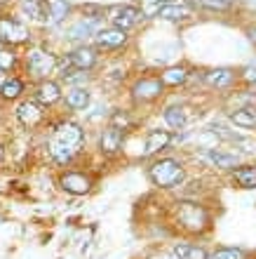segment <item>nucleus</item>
I'll use <instances>...</instances> for the list:
<instances>
[{"label":"nucleus","instance_id":"f257e3e1","mask_svg":"<svg viewBox=\"0 0 256 259\" xmlns=\"http://www.w3.org/2000/svg\"><path fill=\"white\" fill-rule=\"evenodd\" d=\"M82 144H85V130L78 123L64 120L52 130V139H49V156L57 163H71L78 153H80Z\"/></svg>","mask_w":256,"mask_h":259},{"label":"nucleus","instance_id":"f03ea898","mask_svg":"<svg viewBox=\"0 0 256 259\" xmlns=\"http://www.w3.org/2000/svg\"><path fill=\"white\" fill-rule=\"evenodd\" d=\"M174 222L188 236H204L212 229V214L197 200H176L174 203Z\"/></svg>","mask_w":256,"mask_h":259},{"label":"nucleus","instance_id":"7ed1b4c3","mask_svg":"<svg viewBox=\"0 0 256 259\" xmlns=\"http://www.w3.org/2000/svg\"><path fill=\"white\" fill-rule=\"evenodd\" d=\"M148 179L153 182V186L169 191L186 182V170L176 158H160L148 165Z\"/></svg>","mask_w":256,"mask_h":259},{"label":"nucleus","instance_id":"20e7f679","mask_svg":"<svg viewBox=\"0 0 256 259\" xmlns=\"http://www.w3.org/2000/svg\"><path fill=\"white\" fill-rule=\"evenodd\" d=\"M57 62H59V59H57L52 52H47V50H42V48H33L26 55L28 73L33 75V78H45V80H47V75L57 68Z\"/></svg>","mask_w":256,"mask_h":259},{"label":"nucleus","instance_id":"39448f33","mask_svg":"<svg viewBox=\"0 0 256 259\" xmlns=\"http://www.w3.org/2000/svg\"><path fill=\"white\" fill-rule=\"evenodd\" d=\"M59 184L61 189L66 193H71V196H85V193L92 191V177L89 175H85V172L80 170H68L64 172L59 177Z\"/></svg>","mask_w":256,"mask_h":259},{"label":"nucleus","instance_id":"423d86ee","mask_svg":"<svg viewBox=\"0 0 256 259\" xmlns=\"http://www.w3.org/2000/svg\"><path fill=\"white\" fill-rule=\"evenodd\" d=\"M28 40V28L12 17H0V42L21 45Z\"/></svg>","mask_w":256,"mask_h":259},{"label":"nucleus","instance_id":"0eeeda50","mask_svg":"<svg viewBox=\"0 0 256 259\" xmlns=\"http://www.w3.org/2000/svg\"><path fill=\"white\" fill-rule=\"evenodd\" d=\"M162 90H165V85H162L160 78H141L139 82H134L132 97H134L136 104H148L162 95Z\"/></svg>","mask_w":256,"mask_h":259},{"label":"nucleus","instance_id":"6e6552de","mask_svg":"<svg viewBox=\"0 0 256 259\" xmlns=\"http://www.w3.org/2000/svg\"><path fill=\"white\" fill-rule=\"evenodd\" d=\"M202 158L212 167H216V170H221V172H233L240 165V156L230 153V151H221V149H204Z\"/></svg>","mask_w":256,"mask_h":259},{"label":"nucleus","instance_id":"1a4fd4ad","mask_svg":"<svg viewBox=\"0 0 256 259\" xmlns=\"http://www.w3.org/2000/svg\"><path fill=\"white\" fill-rule=\"evenodd\" d=\"M45 106H40V104L35 102V99H28V102H21L19 109H17V118H19V123L24 125V127L33 130L38 127V125L45 120Z\"/></svg>","mask_w":256,"mask_h":259},{"label":"nucleus","instance_id":"9d476101","mask_svg":"<svg viewBox=\"0 0 256 259\" xmlns=\"http://www.w3.org/2000/svg\"><path fill=\"white\" fill-rule=\"evenodd\" d=\"M101 31V19L96 17H82L80 21H75L73 26L68 28V38L71 40H87L92 35H96Z\"/></svg>","mask_w":256,"mask_h":259},{"label":"nucleus","instance_id":"9b49d317","mask_svg":"<svg viewBox=\"0 0 256 259\" xmlns=\"http://www.w3.org/2000/svg\"><path fill=\"white\" fill-rule=\"evenodd\" d=\"M122 142H125V132L108 125L101 132V137H99V151H101L104 156H118L122 149Z\"/></svg>","mask_w":256,"mask_h":259},{"label":"nucleus","instance_id":"f8f14e48","mask_svg":"<svg viewBox=\"0 0 256 259\" xmlns=\"http://www.w3.org/2000/svg\"><path fill=\"white\" fill-rule=\"evenodd\" d=\"M169 142H172V132H167V130H150L148 135H146V144H143V158L148 156H155V153H160V151H165L169 146Z\"/></svg>","mask_w":256,"mask_h":259},{"label":"nucleus","instance_id":"ddd939ff","mask_svg":"<svg viewBox=\"0 0 256 259\" xmlns=\"http://www.w3.org/2000/svg\"><path fill=\"white\" fill-rule=\"evenodd\" d=\"M66 62L71 64L73 68H78V71H89V68H94L96 64V50L92 48H75L71 55L66 57Z\"/></svg>","mask_w":256,"mask_h":259},{"label":"nucleus","instance_id":"4468645a","mask_svg":"<svg viewBox=\"0 0 256 259\" xmlns=\"http://www.w3.org/2000/svg\"><path fill=\"white\" fill-rule=\"evenodd\" d=\"M68 5L66 0H42V21H47V24H59V21L66 19Z\"/></svg>","mask_w":256,"mask_h":259},{"label":"nucleus","instance_id":"2eb2a0df","mask_svg":"<svg viewBox=\"0 0 256 259\" xmlns=\"http://www.w3.org/2000/svg\"><path fill=\"white\" fill-rule=\"evenodd\" d=\"M139 17H141V12L132 5L115 7L113 12H111V21L115 24V28H122V31H127V28L134 26L136 21H139Z\"/></svg>","mask_w":256,"mask_h":259},{"label":"nucleus","instance_id":"dca6fc26","mask_svg":"<svg viewBox=\"0 0 256 259\" xmlns=\"http://www.w3.org/2000/svg\"><path fill=\"white\" fill-rule=\"evenodd\" d=\"M61 99V88L59 82L54 80H42L38 88H35V102L40 104V106H52V104H57Z\"/></svg>","mask_w":256,"mask_h":259},{"label":"nucleus","instance_id":"f3484780","mask_svg":"<svg viewBox=\"0 0 256 259\" xmlns=\"http://www.w3.org/2000/svg\"><path fill=\"white\" fill-rule=\"evenodd\" d=\"M127 40V35L122 28H101L99 33H96V42H99V48L104 50H113V48H120L125 45Z\"/></svg>","mask_w":256,"mask_h":259},{"label":"nucleus","instance_id":"a211bd4d","mask_svg":"<svg viewBox=\"0 0 256 259\" xmlns=\"http://www.w3.org/2000/svg\"><path fill=\"white\" fill-rule=\"evenodd\" d=\"M233 80H235V73H233L230 68H212V71L204 73V82L212 85V88H216V90L230 88Z\"/></svg>","mask_w":256,"mask_h":259},{"label":"nucleus","instance_id":"6ab92c4d","mask_svg":"<svg viewBox=\"0 0 256 259\" xmlns=\"http://www.w3.org/2000/svg\"><path fill=\"white\" fill-rule=\"evenodd\" d=\"M172 254L176 259H207L209 252L202 245H195V243H174L172 245Z\"/></svg>","mask_w":256,"mask_h":259},{"label":"nucleus","instance_id":"aec40b11","mask_svg":"<svg viewBox=\"0 0 256 259\" xmlns=\"http://www.w3.org/2000/svg\"><path fill=\"white\" fill-rule=\"evenodd\" d=\"M233 182L240 189H256V165H237L233 170Z\"/></svg>","mask_w":256,"mask_h":259},{"label":"nucleus","instance_id":"412c9836","mask_svg":"<svg viewBox=\"0 0 256 259\" xmlns=\"http://www.w3.org/2000/svg\"><path fill=\"white\" fill-rule=\"evenodd\" d=\"M158 17L169 21H186L190 17V10L183 5H176V3H165L158 7Z\"/></svg>","mask_w":256,"mask_h":259},{"label":"nucleus","instance_id":"4be33fe9","mask_svg":"<svg viewBox=\"0 0 256 259\" xmlns=\"http://www.w3.org/2000/svg\"><path fill=\"white\" fill-rule=\"evenodd\" d=\"M230 120L237 127H244V130L256 127V109L254 106H240V109H235L230 113Z\"/></svg>","mask_w":256,"mask_h":259},{"label":"nucleus","instance_id":"5701e85b","mask_svg":"<svg viewBox=\"0 0 256 259\" xmlns=\"http://www.w3.org/2000/svg\"><path fill=\"white\" fill-rule=\"evenodd\" d=\"M89 104V92L85 88H71L66 92V106L73 111H82L87 109Z\"/></svg>","mask_w":256,"mask_h":259},{"label":"nucleus","instance_id":"b1692460","mask_svg":"<svg viewBox=\"0 0 256 259\" xmlns=\"http://www.w3.org/2000/svg\"><path fill=\"white\" fill-rule=\"evenodd\" d=\"M160 80H162V85L176 88V85H183V82L188 80V71H186L183 66H172L160 75Z\"/></svg>","mask_w":256,"mask_h":259},{"label":"nucleus","instance_id":"393cba45","mask_svg":"<svg viewBox=\"0 0 256 259\" xmlns=\"http://www.w3.org/2000/svg\"><path fill=\"white\" fill-rule=\"evenodd\" d=\"M24 92V80L21 78H5L3 85H0V95L3 99H17Z\"/></svg>","mask_w":256,"mask_h":259},{"label":"nucleus","instance_id":"a878e982","mask_svg":"<svg viewBox=\"0 0 256 259\" xmlns=\"http://www.w3.org/2000/svg\"><path fill=\"white\" fill-rule=\"evenodd\" d=\"M162 116H165V123L172 130H181L183 125H186V111H183L181 106H167Z\"/></svg>","mask_w":256,"mask_h":259},{"label":"nucleus","instance_id":"bb28decb","mask_svg":"<svg viewBox=\"0 0 256 259\" xmlns=\"http://www.w3.org/2000/svg\"><path fill=\"white\" fill-rule=\"evenodd\" d=\"M207 259H247V250H242V247H216L214 252H209Z\"/></svg>","mask_w":256,"mask_h":259},{"label":"nucleus","instance_id":"cd10ccee","mask_svg":"<svg viewBox=\"0 0 256 259\" xmlns=\"http://www.w3.org/2000/svg\"><path fill=\"white\" fill-rule=\"evenodd\" d=\"M21 12L26 14L28 19L42 21V0H21Z\"/></svg>","mask_w":256,"mask_h":259},{"label":"nucleus","instance_id":"c85d7f7f","mask_svg":"<svg viewBox=\"0 0 256 259\" xmlns=\"http://www.w3.org/2000/svg\"><path fill=\"white\" fill-rule=\"evenodd\" d=\"M111 127L120 130V132H127L132 127V118H129L127 111H113V116H111Z\"/></svg>","mask_w":256,"mask_h":259},{"label":"nucleus","instance_id":"c756f323","mask_svg":"<svg viewBox=\"0 0 256 259\" xmlns=\"http://www.w3.org/2000/svg\"><path fill=\"white\" fill-rule=\"evenodd\" d=\"M17 64V57L10 50H0V71H10Z\"/></svg>","mask_w":256,"mask_h":259},{"label":"nucleus","instance_id":"7c9ffc66","mask_svg":"<svg viewBox=\"0 0 256 259\" xmlns=\"http://www.w3.org/2000/svg\"><path fill=\"white\" fill-rule=\"evenodd\" d=\"M202 7H212V10H228L230 3L228 0H197Z\"/></svg>","mask_w":256,"mask_h":259},{"label":"nucleus","instance_id":"2f4dec72","mask_svg":"<svg viewBox=\"0 0 256 259\" xmlns=\"http://www.w3.org/2000/svg\"><path fill=\"white\" fill-rule=\"evenodd\" d=\"M148 259H176V257H174L172 252H169V254H162V252H160V254H150Z\"/></svg>","mask_w":256,"mask_h":259},{"label":"nucleus","instance_id":"473e14b6","mask_svg":"<svg viewBox=\"0 0 256 259\" xmlns=\"http://www.w3.org/2000/svg\"><path fill=\"white\" fill-rule=\"evenodd\" d=\"M249 38H251V42L256 45V28H251V31H249Z\"/></svg>","mask_w":256,"mask_h":259},{"label":"nucleus","instance_id":"72a5a7b5","mask_svg":"<svg viewBox=\"0 0 256 259\" xmlns=\"http://www.w3.org/2000/svg\"><path fill=\"white\" fill-rule=\"evenodd\" d=\"M249 95H251V97H256V80L251 82V90H249Z\"/></svg>","mask_w":256,"mask_h":259},{"label":"nucleus","instance_id":"f704fd0d","mask_svg":"<svg viewBox=\"0 0 256 259\" xmlns=\"http://www.w3.org/2000/svg\"><path fill=\"white\" fill-rule=\"evenodd\" d=\"M0 160H3V146H0Z\"/></svg>","mask_w":256,"mask_h":259},{"label":"nucleus","instance_id":"c9c22d12","mask_svg":"<svg viewBox=\"0 0 256 259\" xmlns=\"http://www.w3.org/2000/svg\"><path fill=\"white\" fill-rule=\"evenodd\" d=\"M0 3H7V0H0Z\"/></svg>","mask_w":256,"mask_h":259},{"label":"nucleus","instance_id":"e433bc0d","mask_svg":"<svg viewBox=\"0 0 256 259\" xmlns=\"http://www.w3.org/2000/svg\"><path fill=\"white\" fill-rule=\"evenodd\" d=\"M162 3H169V0H162Z\"/></svg>","mask_w":256,"mask_h":259},{"label":"nucleus","instance_id":"4c0bfd02","mask_svg":"<svg viewBox=\"0 0 256 259\" xmlns=\"http://www.w3.org/2000/svg\"><path fill=\"white\" fill-rule=\"evenodd\" d=\"M0 222H3V214H0Z\"/></svg>","mask_w":256,"mask_h":259}]
</instances>
